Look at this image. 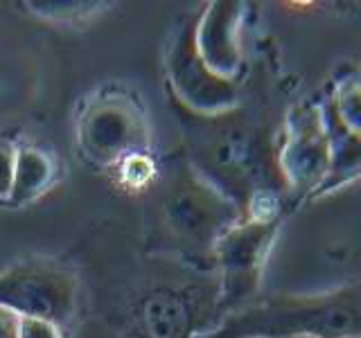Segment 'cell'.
<instances>
[{"mask_svg": "<svg viewBox=\"0 0 361 338\" xmlns=\"http://www.w3.org/2000/svg\"><path fill=\"white\" fill-rule=\"evenodd\" d=\"M77 140L86 161L97 167L122 165L149 144L142 106L127 93H104L84 106Z\"/></svg>", "mask_w": 361, "mask_h": 338, "instance_id": "obj_1", "label": "cell"}, {"mask_svg": "<svg viewBox=\"0 0 361 338\" xmlns=\"http://www.w3.org/2000/svg\"><path fill=\"white\" fill-rule=\"evenodd\" d=\"M77 280L71 270L45 259L11 266L0 275V307L18 318L66 325L75 311Z\"/></svg>", "mask_w": 361, "mask_h": 338, "instance_id": "obj_2", "label": "cell"}, {"mask_svg": "<svg viewBox=\"0 0 361 338\" xmlns=\"http://www.w3.org/2000/svg\"><path fill=\"white\" fill-rule=\"evenodd\" d=\"M52 161L43 151L34 146H20L16 149L14 163V180H11V192L7 196V206L20 208L43 194V189L52 180Z\"/></svg>", "mask_w": 361, "mask_h": 338, "instance_id": "obj_3", "label": "cell"}, {"mask_svg": "<svg viewBox=\"0 0 361 338\" xmlns=\"http://www.w3.org/2000/svg\"><path fill=\"white\" fill-rule=\"evenodd\" d=\"M122 176L127 183H131L133 187H140L142 183H147V180H152L156 169H154V163L147 158L145 154H135L131 158H127L122 165Z\"/></svg>", "mask_w": 361, "mask_h": 338, "instance_id": "obj_4", "label": "cell"}, {"mask_svg": "<svg viewBox=\"0 0 361 338\" xmlns=\"http://www.w3.org/2000/svg\"><path fill=\"white\" fill-rule=\"evenodd\" d=\"M14 163H16V149L11 142L0 138V201L7 203L11 192V180H14Z\"/></svg>", "mask_w": 361, "mask_h": 338, "instance_id": "obj_5", "label": "cell"}, {"mask_svg": "<svg viewBox=\"0 0 361 338\" xmlns=\"http://www.w3.org/2000/svg\"><path fill=\"white\" fill-rule=\"evenodd\" d=\"M18 338H61L59 325L39 320V318H20L18 320Z\"/></svg>", "mask_w": 361, "mask_h": 338, "instance_id": "obj_6", "label": "cell"}, {"mask_svg": "<svg viewBox=\"0 0 361 338\" xmlns=\"http://www.w3.org/2000/svg\"><path fill=\"white\" fill-rule=\"evenodd\" d=\"M18 315L7 307H0V338H18Z\"/></svg>", "mask_w": 361, "mask_h": 338, "instance_id": "obj_7", "label": "cell"}, {"mask_svg": "<svg viewBox=\"0 0 361 338\" xmlns=\"http://www.w3.org/2000/svg\"><path fill=\"white\" fill-rule=\"evenodd\" d=\"M5 206H7V203H5V201H0V208H5Z\"/></svg>", "mask_w": 361, "mask_h": 338, "instance_id": "obj_8", "label": "cell"}]
</instances>
